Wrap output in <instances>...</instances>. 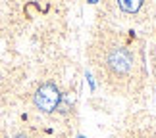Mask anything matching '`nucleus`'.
<instances>
[{
    "label": "nucleus",
    "mask_w": 156,
    "mask_h": 138,
    "mask_svg": "<svg viewBox=\"0 0 156 138\" xmlns=\"http://www.w3.org/2000/svg\"><path fill=\"white\" fill-rule=\"evenodd\" d=\"M133 54L129 50H125L122 46H116L108 52L106 56V67L110 69L112 75L116 77H123V75H129L131 69H133Z\"/></svg>",
    "instance_id": "1"
},
{
    "label": "nucleus",
    "mask_w": 156,
    "mask_h": 138,
    "mask_svg": "<svg viewBox=\"0 0 156 138\" xmlns=\"http://www.w3.org/2000/svg\"><path fill=\"white\" fill-rule=\"evenodd\" d=\"M60 98H62V94H60L58 86L54 85V82H44V85H41L37 88V92H35V106H37L41 111L50 113L58 107Z\"/></svg>",
    "instance_id": "2"
},
{
    "label": "nucleus",
    "mask_w": 156,
    "mask_h": 138,
    "mask_svg": "<svg viewBox=\"0 0 156 138\" xmlns=\"http://www.w3.org/2000/svg\"><path fill=\"white\" fill-rule=\"evenodd\" d=\"M118 6L125 12V14H135V12H139V8L143 6V0H118Z\"/></svg>",
    "instance_id": "3"
},
{
    "label": "nucleus",
    "mask_w": 156,
    "mask_h": 138,
    "mask_svg": "<svg viewBox=\"0 0 156 138\" xmlns=\"http://www.w3.org/2000/svg\"><path fill=\"white\" fill-rule=\"evenodd\" d=\"M14 138H29V136H27V134H16Z\"/></svg>",
    "instance_id": "4"
}]
</instances>
